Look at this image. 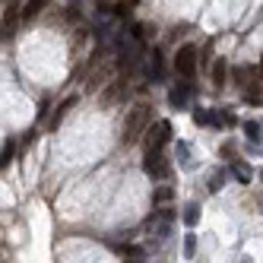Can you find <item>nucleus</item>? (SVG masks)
Here are the masks:
<instances>
[{"mask_svg":"<svg viewBox=\"0 0 263 263\" xmlns=\"http://www.w3.org/2000/svg\"><path fill=\"white\" fill-rule=\"evenodd\" d=\"M244 134H248L251 143H260V121H248L244 124Z\"/></svg>","mask_w":263,"mask_h":263,"instance_id":"nucleus-15","label":"nucleus"},{"mask_svg":"<svg viewBox=\"0 0 263 263\" xmlns=\"http://www.w3.org/2000/svg\"><path fill=\"white\" fill-rule=\"evenodd\" d=\"M257 73V67H235V80H238V86H248V77H254Z\"/></svg>","mask_w":263,"mask_h":263,"instance_id":"nucleus-14","label":"nucleus"},{"mask_svg":"<svg viewBox=\"0 0 263 263\" xmlns=\"http://www.w3.org/2000/svg\"><path fill=\"white\" fill-rule=\"evenodd\" d=\"M149 77H153V80H162V54H159V51L149 54Z\"/></svg>","mask_w":263,"mask_h":263,"instance_id":"nucleus-11","label":"nucleus"},{"mask_svg":"<svg viewBox=\"0 0 263 263\" xmlns=\"http://www.w3.org/2000/svg\"><path fill=\"white\" fill-rule=\"evenodd\" d=\"M172 140V124L159 121L156 127H146V153H162V146Z\"/></svg>","mask_w":263,"mask_h":263,"instance_id":"nucleus-2","label":"nucleus"},{"mask_svg":"<svg viewBox=\"0 0 263 263\" xmlns=\"http://www.w3.org/2000/svg\"><path fill=\"white\" fill-rule=\"evenodd\" d=\"M232 172H235V178H238L241 184H248V181H251V168H248V165L235 162V165H232Z\"/></svg>","mask_w":263,"mask_h":263,"instance_id":"nucleus-16","label":"nucleus"},{"mask_svg":"<svg viewBox=\"0 0 263 263\" xmlns=\"http://www.w3.org/2000/svg\"><path fill=\"white\" fill-rule=\"evenodd\" d=\"M187 99H191V83H178L172 92H168V102H172L175 108H184Z\"/></svg>","mask_w":263,"mask_h":263,"instance_id":"nucleus-6","label":"nucleus"},{"mask_svg":"<svg viewBox=\"0 0 263 263\" xmlns=\"http://www.w3.org/2000/svg\"><path fill=\"white\" fill-rule=\"evenodd\" d=\"M178 159H187V143H178Z\"/></svg>","mask_w":263,"mask_h":263,"instance_id":"nucleus-20","label":"nucleus"},{"mask_svg":"<svg viewBox=\"0 0 263 263\" xmlns=\"http://www.w3.org/2000/svg\"><path fill=\"white\" fill-rule=\"evenodd\" d=\"M45 7H48L45 0H29V4H23V7H20V16H23V20H32V16H39Z\"/></svg>","mask_w":263,"mask_h":263,"instance_id":"nucleus-10","label":"nucleus"},{"mask_svg":"<svg viewBox=\"0 0 263 263\" xmlns=\"http://www.w3.org/2000/svg\"><path fill=\"white\" fill-rule=\"evenodd\" d=\"M149 121H153V108H149V105L130 108V115L124 118V134H121V140H124L127 146H130V143H137V140H143Z\"/></svg>","mask_w":263,"mask_h":263,"instance_id":"nucleus-1","label":"nucleus"},{"mask_svg":"<svg viewBox=\"0 0 263 263\" xmlns=\"http://www.w3.org/2000/svg\"><path fill=\"white\" fill-rule=\"evenodd\" d=\"M121 96H124V80H115V83H111V86L102 92V105H105V108H108V105H115Z\"/></svg>","mask_w":263,"mask_h":263,"instance_id":"nucleus-7","label":"nucleus"},{"mask_svg":"<svg viewBox=\"0 0 263 263\" xmlns=\"http://www.w3.org/2000/svg\"><path fill=\"white\" fill-rule=\"evenodd\" d=\"M124 263H140V260H124Z\"/></svg>","mask_w":263,"mask_h":263,"instance_id":"nucleus-21","label":"nucleus"},{"mask_svg":"<svg viewBox=\"0 0 263 263\" xmlns=\"http://www.w3.org/2000/svg\"><path fill=\"white\" fill-rule=\"evenodd\" d=\"M175 70L181 73L184 80H191L194 73H197V48H194V45L178 48V54H175Z\"/></svg>","mask_w":263,"mask_h":263,"instance_id":"nucleus-3","label":"nucleus"},{"mask_svg":"<svg viewBox=\"0 0 263 263\" xmlns=\"http://www.w3.org/2000/svg\"><path fill=\"white\" fill-rule=\"evenodd\" d=\"M222 181H225V175H222V172H216V175H213V181H210V191H213V194H216V191H222Z\"/></svg>","mask_w":263,"mask_h":263,"instance_id":"nucleus-19","label":"nucleus"},{"mask_svg":"<svg viewBox=\"0 0 263 263\" xmlns=\"http://www.w3.org/2000/svg\"><path fill=\"white\" fill-rule=\"evenodd\" d=\"M197 222H200V206H197V203H191V206L184 210V225H191V229H194Z\"/></svg>","mask_w":263,"mask_h":263,"instance_id":"nucleus-12","label":"nucleus"},{"mask_svg":"<svg viewBox=\"0 0 263 263\" xmlns=\"http://www.w3.org/2000/svg\"><path fill=\"white\" fill-rule=\"evenodd\" d=\"M143 168H146V175H149V178H156V181H165V178H168V162H165L162 153H146Z\"/></svg>","mask_w":263,"mask_h":263,"instance_id":"nucleus-5","label":"nucleus"},{"mask_svg":"<svg viewBox=\"0 0 263 263\" xmlns=\"http://www.w3.org/2000/svg\"><path fill=\"white\" fill-rule=\"evenodd\" d=\"M13 153H16V143H13V140H7V146L0 149V168H7V165L13 162Z\"/></svg>","mask_w":263,"mask_h":263,"instance_id":"nucleus-13","label":"nucleus"},{"mask_svg":"<svg viewBox=\"0 0 263 263\" xmlns=\"http://www.w3.org/2000/svg\"><path fill=\"white\" fill-rule=\"evenodd\" d=\"M20 7L23 4H7L4 7V20H0V42L16 35V26H20Z\"/></svg>","mask_w":263,"mask_h":263,"instance_id":"nucleus-4","label":"nucleus"},{"mask_svg":"<svg viewBox=\"0 0 263 263\" xmlns=\"http://www.w3.org/2000/svg\"><path fill=\"white\" fill-rule=\"evenodd\" d=\"M172 197H175V191H172V187H159V191H156V197H153V200H156V203H168V200H172Z\"/></svg>","mask_w":263,"mask_h":263,"instance_id":"nucleus-18","label":"nucleus"},{"mask_svg":"<svg viewBox=\"0 0 263 263\" xmlns=\"http://www.w3.org/2000/svg\"><path fill=\"white\" fill-rule=\"evenodd\" d=\"M225 80H229V64H225V58H219V61L213 64V86H216V89H222V86H225Z\"/></svg>","mask_w":263,"mask_h":263,"instance_id":"nucleus-8","label":"nucleus"},{"mask_svg":"<svg viewBox=\"0 0 263 263\" xmlns=\"http://www.w3.org/2000/svg\"><path fill=\"white\" fill-rule=\"evenodd\" d=\"M197 254V235H184V257L191 260Z\"/></svg>","mask_w":263,"mask_h":263,"instance_id":"nucleus-17","label":"nucleus"},{"mask_svg":"<svg viewBox=\"0 0 263 263\" xmlns=\"http://www.w3.org/2000/svg\"><path fill=\"white\" fill-rule=\"evenodd\" d=\"M73 105H77V96H70V99H64V102H61V108H58V111H54V115H51V121H48V127H51V130H54V127H58V124H61V118L67 115V111H70Z\"/></svg>","mask_w":263,"mask_h":263,"instance_id":"nucleus-9","label":"nucleus"}]
</instances>
